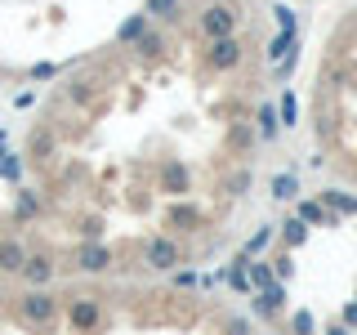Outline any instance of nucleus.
<instances>
[{"instance_id":"nucleus-1","label":"nucleus","mask_w":357,"mask_h":335,"mask_svg":"<svg viewBox=\"0 0 357 335\" xmlns=\"http://www.w3.org/2000/svg\"><path fill=\"white\" fill-rule=\"evenodd\" d=\"M14 318L22 327H36V331H50L59 322V295L54 290H22L14 299Z\"/></svg>"},{"instance_id":"nucleus-2","label":"nucleus","mask_w":357,"mask_h":335,"mask_svg":"<svg viewBox=\"0 0 357 335\" xmlns=\"http://www.w3.org/2000/svg\"><path fill=\"white\" fill-rule=\"evenodd\" d=\"M67 327L81 331V335H94L103 327V299L98 295H67Z\"/></svg>"},{"instance_id":"nucleus-3","label":"nucleus","mask_w":357,"mask_h":335,"mask_svg":"<svg viewBox=\"0 0 357 335\" xmlns=\"http://www.w3.org/2000/svg\"><path fill=\"white\" fill-rule=\"evenodd\" d=\"M143 264H148L152 273H174V268L183 264V246L174 237H165V232H156V237L143 241Z\"/></svg>"},{"instance_id":"nucleus-4","label":"nucleus","mask_w":357,"mask_h":335,"mask_svg":"<svg viewBox=\"0 0 357 335\" xmlns=\"http://www.w3.org/2000/svg\"><path fill=\"white\" fill-rule=\"evenodd\" d=\"M18 277L27 290H50V282L59 277V260L50 251H27V264L18 268Z\"/></svg>"},{"instance_id":"nucleus-5","label":"nucleus","mask_w":357,"mask_h":335,"mask_svg":"<svg viewBox=\"0 0 357 335\" xmlns=\"http://www.w3.org/2000/svg\"><path fill=\"white\" fill-rule=\"evenodd\" d=\"M201 36L206 40H223V36H237V9L232 5H206L197 18Z\"/></svg>"},{"instance_id":"nucleus-6","label":"nucleus","mask_w":357,"mask_h":335,"mask_svg":"<svg viewBox=\"0 0 357 335\" xmlns=\"http://www.w3.org/2000/svg\"><path fill=\"white\" fill-rule=\"evenodd\" d=\"M112 264H116V255H112V246H103V241H81L76 255H72L76 273H107Z\"/></svg>"},{"instance_id":"nucleus-7","label":"nucleus","mask_w":357,"mask_h":335,"mask_svg":"<svg viewBox=\"0 0 357 335\" xmlns=\"http://www.w3.org/2000/svg\"><path fill=\"white\" fill-rule=\"evenodd\" d=\"M237 63H241V40L237 36L210 40V50H206V67H210V72H232Z\"/></svg>"},{"instance_id":"nucleus-8","label":"nucleus","mask_w":357,"mask_h":335,"mask_svg":"<svg viewBox=\"0 0 357 335\" xmlns=\"http://www.w3.org/2000/svg\"><path fill=\"white\" fill-rule=\"evenodd\" d=\"M161 193H170V197L183 201L188 193H192V170H188L183 161H165L161 165Z\"/></svg>"},{"instance_id":"nucleus-9","label":"nucleus","mask_w":357,"mask_h":335,"mask_svg":"<svg viewBox=\"0 0 357 335\" xmlns=\"http://www.w3.org/2000/svg\"><path fill=\"white\" fill-rule=\"evenodd\" d=\"M201 223H206V215H201L192 201H174V206L165 210V228H174V232H197Z\"/></svg>"},{"instance_id":"nucleus-10","label":"nucleus","mask_w":357,"mask_h":335,"mask_svg":"<svg viewBox=\"0 0 357 335\" xmlns=\"http://www.w3.org/2000/svg\"><path fill=\"white\" fill-rule=\"evenodd\" d=\"M22 264H27V246H22V237H0V273L18 277Z\"/></svg>"},{"instance_id":"nucleus-11","label":"nucleus","mask_w":357,"mask_h":335,"mask_svg":"<svg viewBox=\"0 0 357 335\" xmlns=\"http://www.w3.org/2000/svg\"><path fill=\"white\" fill-rule=\"evenodd\" d=\"M286 304V286L282 282H273L268 290H255V318H277Z\"/></svg>"},{"instance_id":"nucleus-12","label":"nucleus","mask_w":357,"mask_h":335,"mask_svg":"<svg viewBox=\"0 0 357 335\" xmlns=\"http://www.w3.org/2000/svg\"><path fill=\"white\" fill-rule=\"evenodd\" d=\"M54 143H59V139H54V130H31V139H27V156H31V161H50V156H54Z\"/></svg>"},{"instance_id":"nucleus-13","label":"nucleus","mask_w":357,"mask_h":335,"mask_svg":"<svg viewBox=\"0 0 357 335\" xmlns=\"http://www.w3.org/2000/svg\"><path fill=\"white\" fill-rule=\"evenodd\" d=\"M31 219H40V197L31 188H22L14 197V223H31Z\"/></svg>"},{"instance_id":"nucleus-14","label":"nucleus","mask_w":357,"mask_h":335,"mask_svg":"<svg viewBox=\"0 0 357 335\" xmlns=\"http://www.w3.org/2000/svg\"><path fill=\"white\" fill-rule=\"evenodd\" d=\"M321 206H326L331 215H357V197L340 193V188H321Z\"/></svg>"},{"instance_id":"nucleus-15","label":"nucleus","mask_w":357,"mask_h":335,"mask_svg":"<svg viewBox=\"0 0 357 335\" xmlns=\"http://www.w3.org/2000/svg\"><path fill=\"white\" fill-rule=\"evenodd\" d=\"M134 54H139V59H161V54H165V36L148 27L139 40H134Z\"/></svg>"},{"instance_id":"nucleus-16","label":"nucleus","mask_w":357,"mask_h":335,"mask_svg":"<svg viewBox=\"0 0 357 335\" xmlns=\"http://www.w3.org/2000/svg\"><path fill=\"white\" fill-rule=\"evenodd\" d=\"M295 219H304V223H326V228H335V223H340V215H331V210L321 206V201H304Z\"/></svg>"},{"instance_id":"nucleus-17","label":"nucleus","mask_w":357,"mask_h":335,"mask_svg":"<svg viewBox=\"0 0 357 335\" xmlns=\"http://www.w3.org/2000/svg\"><path fill=\"white\" fill-rule=\"evenodd\" d=\"M143 31H148V14H130V18L116 27V40H121V45H134Z\"/></svg>"},{"instance_id":"nucleus-18","label":"nucleus","mask_w":357,"mask_h":335,"mask_svg":"<svg viewBox=\"0 0 357 335\" xmlns=\"http://www.w3.org/2000/svg\"><path fill=\"white\" fill-rule=\"evenodd\" d=\"M178 5H183V0H143V14L161 18V22H174L178 18Z\"/></svg>"},{"instance_id":"nucleus-19","label":"nucleus","mask_w":357,"mask_h":335,"mask_svg":"<svg viewBox=\"0 0 357 335\" xmlns=\"http://www.w3.org/2000/svg\"><path fill=\"white\" fill-rule=\"evenodd\" d=\"M255 121H259V139H277L282 121H277V107H273V103H264L259 112H255Z\"/></svg>"},{"instance_id":"nucleus-20","label":"nucleus","mask_w":357,"mask_h":335,"mask_svg":"<svg viewBox=\"0 0 357 335\" xmlns=\"http://www.w3.org/2000/svg\"><path fill=\"white\" fill-rule=\"evenodd\" d=\"M0 179H5V184H18V179H22V156L18 152L0 148Z\"/></svg>"},{"instance_id":"nucleus-21","label":"nucleus","mask_w":357,"mask_h":335,"mask_svg":"<svg viewBox=\"0 0 357 335\" xmlns=\"http://www.w3.org/2000/svg\"><path fill=\"white\" fill-rule=\"evenodd\" d=\"M273 197H277V201H295V197H299V179H295V174H277V179H273Z\"/></svg>"},{"instance_id":"nucleus-22","label":"nucleus","mask_w":357,"mask_h":335,"mask_svg":"<svg viewBox=\"0 0 357 335\" xmlns=\"http://www.w3.org/2000/svg\"><path fill=\"white\" fill-rule=\"evenodd\" d=\"M273 232H277V228H273V223H264V228H259V232H255V237H250V241H245V246H241V255H245V260H255V255H259V251H264V246H268V241H273Z\"/></svg>"},{"instance_id":"nucleus-23","label":"nucleus","mask_w":357,"mask_h":335,"mask_svg":"<svg viewBox=\"0 0 357 335\" xmlns=\"http://www.w3.org/2000/svg\"><path fill=\"white\" fill-rule=\"evenodd\" d=\"M245 282H250V290H268V286L277 282V277H273V268H268V264H250V273H245Z\"/></svg>"},{"instance_id":"nucleus-24","label":"nucleus","mask_w":357,"mask_h":335,"mask_svg":"<svg viewBox=\"0 0 357 335\" xmlns=\"http://www.w3.org/2000/svg\"><path fill=\"white\" fill-rule=\"evenodd\" d=\"M282 237H286V246H304L308 223H304V219H286V223H282Z\"/></svg>"},{"instance_id":"nucleus-25","label":"nucleus","mask_w":357,"mask_h":335,"mask_svg":"<svg viewBox=\"0 0 357 335\" xmlns=\"http://www.w3.org/2000/svg\"><path fill=\"white\" fill-rule=\"evenodd\" d=\"M273 18H277V27H282L286 36H295L299 18H295V9H290V5H273Z\"/></svg>"},{"instance_id":"nucleus-26","label":"nucleus","mask_w":357,"mask_h":335,"mask_svg":"<svg viewBox=\"0 0 357 335\" xmlns=\"http://www.w3.org/2000/svg\"><path fill=\"white\" fill-rule=\"evenodd\" d=\"M295 117H299V107H295V94H282V103H277V121L290 130L295 126Z\"/></svg>"},{"instance_id":"nucleus-27","label":"nucleus","mask_w":357,"mask_h":335,"mask_svg":"<svg viewBox=\"0 0 357 335\" xmlns=\"http://www.w3.org/2000/svg\"><path fill=\"white\" fill-rule=\"evenodd\" d=\"M290 50H295V36H286V31H282V36L268 45V59H273V63H282V54H290Z\"/></svg>"},{"instance_id":"nucleus-28","label":"nucleus","mask_w":357,"mask_h":335,"mask_svg":"<svg viewBox=\"0 0 357 335\" xmlns=\"http://www.w3.org/2000/svg\"><path fill=\"white\" fill-rule=\"evenodd\" d=\"M54 76H59V63H36L27 72V81H54Z\"/></svg>"},{"instance_id":"nucleus-29","label":"nucleus","mask_w":357,"mask_h":335,"mask_svg":"<svg viewBox=\"0 0 357 335\" xmlns=\"http://www.w3.org/2000/svg\"><path fill=\"white\" fill-rule=\"evenodd\" d=\"M290 335H312V313H295L290 318Z\"/></svg>"},{"instance_id":"nucleus-30","label":"nucleus","mask_w":357,"mask_h":335,"mask_svg":"<svg viewBox=\"0 0 357 335\" xmlns=\"http://www.w3.org/2000/svg\"><path fill=\"white\" fill-rule=\"evenodd\" d=\"M245 188H250V170H237V174L228 179V193H232V197H241Z\"/></svg>"},{"instance_id":"nucleus-31","label":"nucleus","mask_w":357,"mask_h":335,"mask_svg":"<svg viewBox=\"0 0 357 335\" xmlns=\"http://www.w3.org/2000/svg\"><path fill=\"white\" fill-rule=\"evenodd\" d=\"M290 273H295V264H290V255H282V260L273 264V277H282V282H290Z\"/></svg>"},{"instance_id":"nucleus-32","label":"nucleus","mask_w":357,"mask_h":335,"mask_svg":"<svg viewBox=\"0 0 357 335\" xmlns=\"http://www.w3.org/2000/svg\"><path fill=\"white\" fill-rule=\"evenodd\" d=\"M223 335H250V322H245V318H228V327H223Z\"/></svg>"},{"instance_id":"nucleus-33","label":"nucleus","mask_w":357,"mask_h":335,"mask_svg":"<svg viewBox=\"0 0 357 335\" xmlns=\"http://www.w3.org/2000/svg\"><path fill=\"white\" fill-rule=\"evenodd\" d=\"M67 94H72L76 103H85V98H89V81H72V89H67Z\"/></svg>"},{"instance_id":"nucleus-34","label":"nucleus","mask_w":357,"mask_h":335,"mask_svg":"<svg viewBox=\"0 0 357 335\" xmlns=\"http://www.w3.org/2000/svg\"><path fill=\"white\" fill-rule=\"evenodd\" d=\"M36 103V94H31V89H22V94H14V107H31Z\"/></svg>"},{"instance_id":"nucleus-35","label":"nucleus","mask_w":357,"mask_h":335,"mask_svg":"<svg viewBox=\"0 0 357 335\" xmlns=\"http://www.w3.org/2000/svg\"><path fill=\"white\" fill-rule=\"evenodd\" d=\"M344 327H349V331L357 327V304H349V308H344Z\"/></svg>"},{"instance_id":"nucleus-36","label":"nucleus","mask_w":357,"mask_h":335,"mask_svg":"<svg viewBox=\"0 0 357 335\" xmlns=\"http://www.w3.org/2000/svg\"><path fill=\"white\" fill-rule=\"evenodd\" d=\"M326 335H353V331H349V327H344V322H335V327H331Z\"/></svg>"},{"instance_id":"nucleus-37","label":"nucleus","mask_w":357,"mask_h":335,"mask_svg":"<svg viewBox=\"0 0 357 335\" xmlns=\"http://www.w3.org/2000/svg\"><path fill=\"white\" fill-rule=\"evenodd\" d=\"M0 76H5V63H0Z\"/></svg>"}]
</instances>
